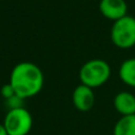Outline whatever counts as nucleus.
<instances>
[{"label":"nucleus","instance_id":"423d86ee","mask_svg":"<svg viewBox=\"0 0 135 135\" xmlns=\"http://www.w3.org/2000/svg\"><path fill=\"white\" fill-rule=\"evenodd\" d=\"M99 11L103 17L114 23L128 15V5L126 0H100Z\"/></svg>","mask_w":135,"mask_h":135},{"label":"nucleus","instance_id":"20e7f679","mask_svg":"<svg viewBox=\"0 0 135 135\" xmlns=\"http://www.w3.org/2000/svg\"><path fill=\"white\" fill-rule=\"evenodd\" d=\"M3 124L8 135H29L33 126L31 112L24 107L12 108L5 115Z\"/></svg>","mask_w":135,"mask_h":135},{"label":"nucleus","instance_id":"1a4fd4ad","mask_svg":"<svg viewBox=\"0 0 135 135\" xmlns=\"http://www.w3.org/2000/svg\"><path fill=\"white\" fill-rule=\"evenodd\" d=\"M112 135H135V115L121 116L115 123Z\"/></svg>","mask_w":135,"mask_h":135},{"label":"nucleus","instance_id":"9d476101","mask_svg":"<svg viewBox=\"0 0 135 135\" xmlns=\"http://www.w3.org/2000/svg\"><path fill=\"white\" fill-rule=\"evenodd\" d=\"M0 93H1V96H3L6 100L11 99V98H13V97H17L16 93H15V91H13V89H12V86H11L8 83L5 84L1 89H0Z\"/></svg>","mask_w":135,"mask_h":135},{"label":"nucleus","instance_id":"0eeeda50","mask_svg":"<svg viewBox=\"0 0 135 135\" xmlns=\"http://www.w3.org/2000/svg\"><path fill=\"white\" fill-rule=\"evenodd\" d=\"M114 108L121 116L135 115V96L129 91H121L114 97Z\"/></svg>","mask_w":135,"mask_h":135},{"label":"nucleus","instance_id":"f03ea898","mask_svg":"<svg viewBox=\"0 0 135 135\" xmlns=\"http://www.w3.org/2000/svg\"><path fill=\"white\" fill-rule=\"evenodd\" d=\"M111 76V67L103 59H91L86 61L79 71L80 84L91 89H98L107 84Z\"/></svg>","mask_w":135,"mask_h":135},{"label":"nucleus","instance_id":"9b49d317","mask_svg":"<svg viewBox=\"0 0 135 135\" xmlns=\"http://www.w3.org/2000/svg\"><path fill=\"white\" fill-rule=\"evenodd\" d=\"M0 135H8L7 130H6L5 126H4L3 123H0Z\"/></svg>","mask_w":135,"mask_h":135},{"label":"nucleus","instance_id":"7ed1b4c3","mask_svg":"<svg viewBox=\"0 0 135 135\" xmlns=\"http://www.w3.org/2000/svg\"><path fill=\"white\" fill-rule=\"evenodd\" d=\"M110 40L120 49H130L135 46V17L124 16L114 22L110 30Z\"/></svg>","mask_w":135,"mask_h":135},{"label":"nucleus","instance_id":"f257e3e1","mask_svg":"<svg viewBox=\"0 0 135 135\" xmlns=\"http://www.w3.org/2000/svg\"><path fill=\"white\" fill-rule=\"evenodd\" d=\"M8 84L19 99H29L37 96L43 89V72L33 62L22 61L12 68Z\"/></svg>","mask_w":135,"mask_h":135},{"label":"nucleus","instance_id":"39448f33","mask_svg":"<svg viewBox=\"0 0 135 135\" xmlns=\"http://www.w3.org/2000/svg\"><path fill=\"white\" fill-rule=\"evenodd\" d=\"M72 103H73V107L79 111H90L96 103L93 89L83 84L78 85L72 92Z\"/></svg>","mask_w":135,"mask_h":135},{"label":"nucleus","instance_id":"6e6552de","mask_svg":"<svg viewBox=\"0 0 135 135\" xmlns=\"http://www.w3.org/2000/svg\"><path fill=\"white\" fill-rule=\"evenodd\" d=\"M118 76L123 84L135 89V57L124 60L120 65Z\"/></svg>","mask_w":135,"mask_h":135}]
</instances>
